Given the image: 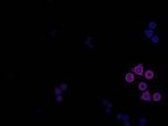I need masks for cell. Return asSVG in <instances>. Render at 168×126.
Listing matches in <instances>:
<instances>
[{
    "label": "cell",
    "mask_w": 168,
    "mask_h": 126,
    "mask_svg": "<svg viewBox=\"0 0 168 126\" xmlns=\"http://www.w3.org/2000/svg\"><path fill=\"white\" fill-rule=\"evenodd\" d=\"M151 41L154 44H157V43H159V37H157V36H154V37L151 39Z\"/></svg>",
    "instance_id": "cell-10"
},
{
    "label": "cell",
    "mask_w": 168,
    "mask_h": 126,
    "mask_svg": "<svg viewBox=\"0 0 168 126\" xmlns=\"http://www.w3.org/2000/svg\"><path fill=\"white\" fill-rule=\"evenodd\" d=\"M132 73L134 74H138V76H144V70H143V64H138L136 66H134L132 69Z\"/></svg>",
    "instance_id": "cell-1"
},
{
    "label": "cell",
    "mask_w": 168,
    "mask_h": 126,
    "mask_svg": "<svg viewBox=\"0 0 168 126\" xmlns=\"http://www.w3.org/2000/svg\"><path fill=\"white\" fill-rule=\"evenodd\" d=\"M60 88H61V90L64 92V90H66V89H68V84H61Z\"/></svg>",
    "instance_id": "cell-11"
},
{
    "label": "cell",
    "mask_w": 168,
    "mask_h": 126,
    "mask_svg": "<svg viewBox=\"0 0 168 126\" xmlns=\"http://www.w3.org/2000/svg\"><path fill=\"white\" fill-rule=\"evenodd\" d=\"M152 100H154L155 102H159V101H162V93H159V92L154 93V94H152Z\"/></svg>",
    "instance_id": "cell-5"
},
{
    "label": "cell",
    "mask_w": 168,
    "mask_h": 126,
    "mask_svg": "<svg viewBox=\"0 0 168 126\" xmlns=\"http://www.w3.org/2000/svg\"><path fill=\"white\" fill-rule=\"evenodd\" d=\"M147 121H146V118H140V123H146Z\"/></svg>",
    "instance_id": "cell-13"
},
{
    "label": "cell",
    "mask_w": 168,
    "mask_h": 126,
    "mask_svg": "<svg viewBox=\"0 0 168 126\" xmlns=\"http://www.w3.org/2000/svg\"><path fill=\"white\" fill-rule=\"evenodd\" d=\"M125 80H126V82H128V84L134 82L135 81V74L132 73V72H130V73H127V74L125 76Z\"/></svg>",
    "instance_id": "cell-3"
},
{
    "label": "cell",
    "mask_w": 168,
    "mask_h": 126,
    "mask_svg": "<svg viewBox=\"0 0 168 126\" xmlns=\"http://www.w3.org/2000/svg\"><path fill=\"white\" fill-rule=\"evenodd\" d=\"M148 28L152 29V31L156 29V23H155V21H150V23H148Z\"/></svg>",
    "instance_id": "cell-8"
},
{
    "label": "cell",
    "mask_w": 168,
    "mask_h": 126,
    "mask_svg": "<svg viewBox=\"0 0 168 126\" xmlns=\"http://www.w3.org/2000/svg\"><path fill=\"white\" fill-rule=\"evenodd\" d=\"M138 88H139V90H142V92H147V84L146 82H139V85H138Z\"/></svg>",
    "instance_id": "cell-7"
},
{
    "label": "cell",
    "mask_w": 168,
    "mask_h": 126,
    "mask_svg": "<svg viewBox=\"0 0 168 126\" xmlns=\"http://www.w3.org/2000/svg\"><path fill=\"white\" fill-rule=\"evenodd\" d=\"M144 77H146V80H152L155 77V72L151 70V69H148V70L144 72Z\"/></svg>",
    "instance_id": "cell-4"
},
{
    "label": "cell",
    "mask_w": 168,
    "mask_h": 126,
    "mask_svg": "<svg viewBox=\"0 0 168 126\" xmlns=\"http://www.w3.org/2000/svg\"><path fill=\"white\" fill-rule=\"evenodd\" d=\"M140 100L142 101H146V102H148V101H151L152 100V94L150 92H143L142 94H140Z\"/></svg>",
    "instance_id": "cell-2"
},
{
    "label": "cell",
    "mask_w": 168,
    "mask_h": 126,
    "mask_svg": "<svg viewBox=\"0 0 168 126\" xmlns=\"http://www.w3.org/2000/svg\"><path fill=\"white\" fill-rule=\"evenodd\" d=\"M144 34H146V37H148V39H152L154 37V31H152V29H146L144 31Z\"/></svg>",
    "instance_id": "cell-6"
},
{
    "label": "cell",
    "mask_w": 168,
    "mask_h": 126,
    "mask_svg": "<svg viewBox=\"0 0 168 126\" xmlns=\"http://www.w3.org/2000/svg\"><path fill=\"white\" fill-rule=\"evenodd\" d=\"M56 101H57V102H62L64 97H62V96H56Z\"/></svg>",
    "instance_id": "cell-12"
},
{
    "label": "cell",
    "mask_w": 168,
    "mask_h": 126,
    "mask_svg": "<svg viewBox=\"0 0 168 126\" xmlns=\"http://www.w3.org/2000/svg\"><path fill=\"white\" fill-rule=\"evenodd\" d=\"M123 120H125V121H128V115L125 114V115H123Z\"/></svg>",
    "instance_id": "cell-14"
},
{
    "label": "cell",
    "mask_w": 168,
    "mask_h": 126,
    "mask_svg": "<svg viewBox=\"0 0 168 126\" xmlns=\"http://www.w3.org/2000/svg\"><path fill=\"white\" fill-rule=\"evenodd\" d=\"M54 93H56V96H61V94H62V90H61V88H60V86L54 89Z\"/></svg>",
    "instance_id": "cell-9"
}]
</instances>
